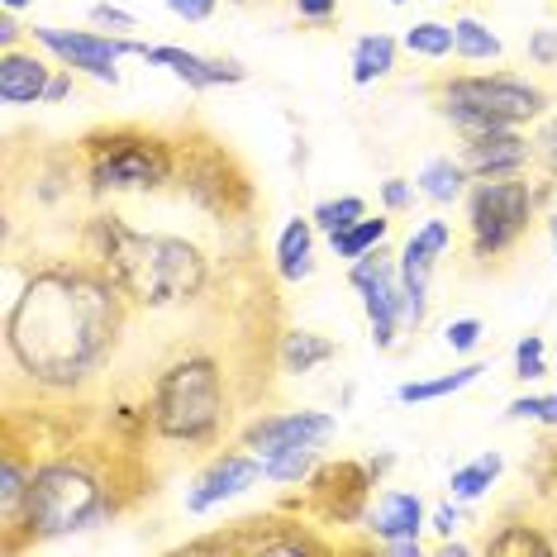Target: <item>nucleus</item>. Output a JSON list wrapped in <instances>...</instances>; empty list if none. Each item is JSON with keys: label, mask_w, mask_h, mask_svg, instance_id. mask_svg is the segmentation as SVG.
I'll list each match as a JSON object with an SVG mask.
<instances>
[{"label": "nucleus", "mask_w": 557, "mask_h": 557, "mask_svg": "<svg viewBox=\"0 0 557 557\" xmlns=\"http://www.w3.org/2000/svg\"><path fill=\"white\" fill-rule=\"evenodd\" d=\"M168 10L172 15H182V20H191V24H200V20H210L214 0H168Z\"/></svg>", "instance_id": "473e14b6"}, {"label": "nucleus", "mask_w": 557, "mask_h": 557, "mask_svg": "<svg viewBox=\"0 0 557 557\" xmlns=\"http://www.w3.org/2000/svg\"><path fill=\"white\" fill-rule=\"evenodd\" d=\"M91 244L96 258L106 262V276L134 306H176V300H191L206 286V258L186 238L138 234L120 214H96Z\"/></svg>", "instance_id": "f03ea898"}, {"label": "nucleus", "mask_w": 557, "mask_h": 557, "mask_svg": "<svg viewBox=\"0 0 557 557\" xmlns=\"http://www.w3.org/2000/svg\"><path fill=\"white\" fill-rule=\"evenodd\" d=\"M34 39H39L48 53H58L67 67H77V72H91L96 82H110L115 86L120 82V72H115V62L124 53H144V44H134V39H106V34H82V29H34Z\"/></svg>", "instance_id": "6e6552de"}, {"label": "nucleus", "mask_w": 557, "mask_h": 557, "mask_svg": "<svg viewBox=\"0 0 557 557\" xmlns=\"http://www.w3.org/2000/svg\"><path fill=\"white\" fill-rule=\"evenodd\" d=\"M120 296L110 276L53 268L29 276L10 306V352L34 382L72 386L106 358L120 329Z\"/></svg>", "instance_id": "f257e3e1"}, {"label": "nucleus", "mask_w": 557, "mask_h": 557, "mask_svg": "<svg viewBox=\"0 0 557 557\" xmlns=\"http://www.w3.org/2000/svg\"><path fill=\"white\" fill-rule=\"evenodd\" d=\"M382 238H386V220H358L352 230L334 234V252L338 258H348V262H358L362 252L382 248Z\"/></svg>", "instance_id": "a878e982"}, {"label": "nucleus", "mask_w": 557, "mask_h": 557, "mask_svg": "<svg viewBox=\"0 0 557 557\" xmlns=\"http://www.w3.org/2000/svg\"><path fill=\"white\" fill-rule=\"evenodd\" d=\"M486 372V367H458V372H443V376H429V382H405L396 391V400L400 405H424V400H443V396H453V391H462V386H472L476 376Z\"/></svg>", "instance_id": "aec40b11"}, {"label": "nucleus", "mask_w": 557, "mask_h": 557, "mask_svg": "<svg viewBox=\"0 0 557 557\" xmlns=\"http://www.w3.org/2000/svg\"><path fill=\"white\" fill-rule=\"evenodd\" d=\"M396 67V39H386V34H367L352 48V82L367 86L376 77H386V72Z\"/></svg>", "instance_id": "6ab92c4d"}, {"label": "nucleus", "mask_w": 557, "mask_h": 557, "mask_svg": "<svg viewBox=\"0 0 557 557\" xmlns=\"http://www.w3.org/2000/svg\"><path fill=\"white\" fill-rule=\"evenodd\" d=\"M310 244H314V220H290L282 238H276V272L286 282L310 276Z\"/></svg>", "instance_id": "f3484780"}, {"label": "nucleus", "mask_w": 557, "mask_h": 557, "mask_svg": "<svg viewBox=\"0 0 557 557\" xmlns=\"http://www.w3.org/2000/svg\"><path fill=\"white\" fill-rule=\"evenodd\" d=\"M453 44H458V53L472 58V62H486V58L500 53V39L481 20H458L453 24Z\"/></svg>", "instance_id": "bb28decb"}, {"label": "nucleus", "mask_w": 557, "mask_h": 557, "mask_svg": "<svg viewBox=\"0 0 557 557\" xmlns=\"http://www.w3.org/2000/svg\"><path fill=\"white\" fill-rule=\"evenodd\" d=\"M106 491L100 481L77 462H48L34 472L29 486V505H24V529L29 539H62L91 529L106 515Z\"/></svg>", "instance_id": "20e7f679"}, {"label": "nucleus", "mask_w": 557, "mask_h": 557, "mask_svg": "<svg viewBox=\"0 0 557 557\" xmlns=\"http://www.w3.org/2000/svg\"><path fill=\"white\" fill-rule=\"evenodd\" d=\"M443 110L467 134L515 129V124L534 120L543 110V91H534L529 82H510V77H458L443 91Z\"/></svg>", "instance_id": "39448f33"}, {"label": "nucleus", "mask_w": 557, "mask_h": 557, "mask_svg": "<svg viewBox=\"0 0 557 557\" xmlns=\"http://www.w3.org/2000/svg\"><path fill=\"white\" fill-rule=\"evenodd\" d=\"M462 182H467V168H462V162H453V158H434V162H424V172H420V191L429 200H438V206L458 200Z\"/></svg>", "instance_id": "4be33fe9"}, {"label": "nucleus", "mask_w": 557, "mask_h": 557, "mask_svg": "<svg viewBox=\"0 0 557 557\" xmlns=\"http://www.w3.org/2000/svg\"><path fill=\"white\" fill-rule=\"evenodd\" d=\"M529 210H534V191L524 182H515V176H481V186L472 191V238L481 258L510 248L524 234Z\"/></svg>", "instance_id": "0eeeda50"}, {"label": "nucleus", "mask_w": 557, "mask_h": 557, "mask_svg": "<svg viewBox=\"0 0 557 557\" xmlns=\"http://www.w3.org/2000/svg\"><path fill=\"white\" fill-rule=\"evenodd\" d=\"M434 529L443 539H453V529H458V510L453 505H443V510H434Z\"/></svg>", "instance_id": "4c0bfd02"}, {"label": "nucleus", "mask_w": 557, "mask_h": 557, "mask_svg": "<svg viewBox=\"0 0 557 557\" xmlns=\"http://www.w3.org/2000/svg\"><path fill=\"white\" fill-rule=\"evenodd\" d=\"M372 491V467L358 462H338L314 472V510H324L329 519H358Z\"/></svg>", "instance_id": "f8f14e48"}, {"label": "nucleus", "mask_w": 557, "mask_h": 557, "mask_svg": "<svg viewBox=\"0 0 557 557\" xmlns=\"http://www.w3.org/2000/svg\"><path fill=\"white\" fill-rule=\"evenodd\" d=\"M543 372H548V362H543V338L539 334L519 338V348H515V376H524V382H539Z\"/></svg>", "instance_id": "c756f323"}, {"label": "nucleus", "mask_w": 557, "mask_h": 557, "mask_svg": "<svg viewBox=\"0 0 557 557\" xmlns=\"http://www.w3.org/2000/svg\"><path fill=\"white\" fill-rule=\"evenodd\" d=\"M548 234H553V248H557V214H553V224H548Z\"/></svg>", "instance_id": "79ce46f5"}, {"label": "nucleus", "mask_w": 557, "mask_h": 557, "mask_svg": "<svg viewBox=\"0 0 557 557\" xmlns=\"http://www.w3.org/2000/svg\"><path fill=\"white\" fill-rule=\"evenodd\" d=\"M48 82H53L48 67L29 53H5V62H0V100L5 106H39Z\"/></svg>", "instance_id": "dca6fc26"}, {"label": "nucleus", "mask_w": 557, "mask_h": 557, "mask_svg": "<svg viewBox=\"0 0 557 557\" xmlns=\"http://www.w3.org/2000/svg\"><path fill=\"white\" fill-rule=\"evenodd\" d=\"M420 524H424V500L410 496V491H386L372 510V534L386 543L420 539Z\"/></svg>", "instance_id": "2eb2a0df"}, {"label": "nucleus", "mask_w": 557, "mask_h": 557, "mask_svg": "<svg viewBox=\"0 0 557 557\" xmlns=\"http://www.w3.org/2000/svg\"><path fill=\"white\" fill-rule=\"evenodd\" d=\"M29 486H34V472H24V462H20V458H5V467H0V515H5V524H10V529L24 524Z\"/></svg>", "instance_id": "412c9836"}, {"label": "nucleus", "mask_w": 557, "mask_h": 557, "mask_svg": "<svg viewBox=\"0 0 557 557\" xmlns=\"http://www.w3.org/2000/svg\"><path fill=\"white\" fill-rule=\"evenodd\" d=\"M220 410H224V386H220V367L210 358H182L162 372L153 391V429L176 443L210 438L214 424H220Z\"/></svg>", "instance_id": "7ed1b4c3"}, {"label": "nucleus", "mask_w": 557, "mask_h": 557, "mask_svg": "<svg viewBox=\"0 0 557 557\" xmlns=\"http://www.w3.org/2000/svg\"><path fill=\"white\" fill-rule=\"evenodd\" d=\"M391 5H400V0H391Z\"/></svg>", "instance_id": "c03bdc74"}, {"label": "nucleus", "mask_w": 557, "mask_h": 557, "mask_svg": "<svg viewBox=\"0 0 557 557\" xmlns=\"http://www.w3.org/2000/svg\"><path fill=\"white\" fill-rule=\"evenodd\" d=\"M405 48H410V53H420V58H448L458 44H453V29H448V24L424 20V24H414V29L405 34Z\"/></svg>", "instance_id": "cd10ccee"}, {"label": "nucleus", "mask_w": 557, "mask_h": 557, "mask_svg": "<svg viewBox=\"0 0 557 557\" xmlns=\"http://www.w3.org/2000/svg\"><path fill=\"white\" fill-rule=\"evenodd\" d=\"M486 548L496 553V557H510V553H553V543L539 539L529 524H505V534H496Z\"/></svg>", "instance_id": "c85d7f7f"}, {"label": "nucleus", "mask_w": 557, "mask_h": 557, "mask_svg": "<svg viewBox=\"0 0 557 557\" xmlns=\"http://www.w3.org/2000/svg\"><path fill=\"white\" fill-rule=\"evenodd\" d=\"M448 348L453 352H467V348H476V338H481V320H453L448 324Z\"/></svg>", "instance_id": "7c9ffc66"}, {"label": "nucleus", "mask_w": 557, "mask_h": 557, "mask_svg": "<svg viewBox=\"0 0 557 557\" xmlns=\"http://www.w3.org/2000/svg\"><path fill=\"white\" fill-rule=\"evenodd\" d=\"M329 358H334V344L320 338V334L296 329V334L282 338V372H290V376H306V372H314V367L329 362Z\"/></svg>", "instance_id": "a211bd4d"}, {"label": "nucleus", "mask_w": 557, "mask_h": 557, "mask_svg": "<svg viewBox=\"0 0 557 557\" xmlns=\"http://www.w3.org/2000/svg\"><path fill=\"white\" fill-rule=\"evenodd\" d=\"M91 20H96V24H110L115 34H120V29H134V15H124V10H115V5H96Z\"/></svg>", "instance_id": "72a5a7b5"}, {"label": "nucleus", "mask_w": 557, "mask_h": 557, "mask_svg": "<svg viewBox=\"0 0 557 557\" xmlns=\"http://www.w3.org/2000/svg\"><path fill=\"white\" fill-rule=\"evenodd\" d=\"M448 248V224L429 220L424 230H414V238L400 252V300H405V324L424 320V290H429V272H434L438 252Z\"/></svg>", "instance_id": "1a4fd4ad"}, {"label": "nucleus", "mask_w": 557, "mask_h": 557, "mask_svg": "<svg viewBox=\"0 0 557 557\" xmlns=\"http://www.w3.org/2000/svg\"><path fill=\"white\" fill-rule=\"evenodd\" d=\"M15 39H20V24L5 15V20H0V44H5V48H15Z\"/></svg>", "instance_id": "a19ab883"}, {"label": "nucleus", "mask_w": 557, "mask_h": 557, "mask_svg": "<svg viewBox=\"0 0 557 557\" xmlns=\"http://www.w3.org/2000/svg\"><path fill=\"white\" fill-rule=\"evenodd\" d=\"M67 96H72V77H53L44 91V100H67Z\"/></svg>", "instance_id": "ea45409f"}, {"label": "nucleus", "mask_w": 557, "mask_h": 557, "mask_svg": "<svg viewBox=\"0 0 557 557\" xmlns=\"http://www.w3.org/2000/svg\"><path fill=\"white\" fill-rule=\"evenodd\" d=\"M500 453H481L476 462H467V467H458V472H453V481H448V491L458 500H476V496H486L491 491V481L500 476Z\"/></svg>", "instance_id": "b1692460"}, {"label": "nucleus", "mask_w": 557, "mask_h": 557, "mask_svg": "<svg viewBox=\"0 0 557 557\" xmlns=\"http://www.w3.org/2000/svg\"><path fill=\"white\" fill-rule=\"evenodd\" d=\"M268 476V467H262L258 453H230V458H220L210 467L206 476L191 486V496H186V510L191 515H206L214 510V505H224V500H234V496H244L248 486H258V481Z\"/></svg>", "instance_id": "9b49d317"}, {"label": "nucleus", "mask_w": 557, "mask_h": 557, "mask_svg": "<svg viewBox=\"0 0 557 557\" xmlns=\"http://www.w3.org/2000/svg\"><path fill=\"white\" fill-rule=\"evenodd\" d=\"M524 162H529V138H519L515 129L467 134L462 168L472 172V176H515Z\"/></svg>", "instance_id": "ddd939ff"}, {"label": "nucleus", "mask_w": 557, "mask_h": 557, "mask_svg": "<svg viewBox=\"0 0 557 557\" xmlns=\"http://www.w3.org/2000/svg\"><path fill=\"white\" fill-rule=\"evenodd\" d=\"M262 467H268V481H282V486H290V481H306L314 467H320V443L282 448V453H272V458H262Z\"/></svg>", "instance_id": "5701e85b"}, {"label": "nucleus", "mask_w": 557, "mask_h": 557, "mask_svg": "<svg viewBox=\"0 0 557 557\" xmlns=\"http://www.w3.org/2000/svg\"><path fill=\"white\" fill-rule=\"evenodd\" d=\"M539 424H557V391L553 396H539Z\"/></svg>", "instance_id": "58836bf2"}, {"label": "nucleus", "mask_w": 557, "mask_h": 557, "mask_svg": "<svg viewBox=\"0 0 557 557\" xmlns=\"http://www.w3.org/2000/svg\"><path fill=\"white\" fill-rule=\"evenodd\" d=\"M172 176V153L148 134H110L91 148L96 191H153Z\"/></svg>", "instance_id": "423d86ee"}, {"label": "nucleus", "mask_w": 557, "mask_h": 557, "mask_svg": "<svg viewBox=\"0 0 557 557\" xmlns=\"http://www.w3.org/2000/svg\"><path fill=\"white\" fill-rule=\"evenodd\" d=\"M334 434V420L320 410H290V414H268L244 434V448L258 458H272L282 448H300V443H324Z\"/></svg>", "instance_id": "9d476101"}, {"label": "nucleus", "mask_w": 557, "mask_h": 557, "mask_svg": "<svg viewBox=\"0 0 557 557\" xmlns=\"http://www.w3.org/2000/svg\"><path fill=\"white\" fill-rule=\"evenodd\" d=\"M138 58H148V62H158V67H168L172 77H182L186 86H196V91H206V86H234V82H244L248 72L238 67V62H224V58H200V53H186V48H148L144 44V53Z\"/></svg>", "instance_id": "4468645a"}, {"label": "nucleus", "mask_w": 557, "mask_h": 557, "mask_svg": "<svg viewBox=\"0 0 557 557\" xmlns=\"http://www.w3.org/2000/svg\"><path fill=\"white\" fill-rule=\"evenodd\" d=\"M310 220H314V230H324L329 238H334V234L352 230L358 220H367V206H362L358 196H338V200H324V206L314 210Z\"/></svg>", "instance_id": "393cba45"}, {"label": "nucleus", "mask_w": 557, "mask_h": 557, "mask_svg": "<svg viewBox=\"0 0 557 557\" xmlns=\"http://www.w3.org/2000/svg\"><path fill=\"white\" fill-rule=\"evenodd\" d=\"M529 58L543 62V67H548V62H557V29H539L534 39H529Z\"/></svg>", "instance_id": "2f4dec72"}, {"label": "nucleus", "mask_w": 557, "mask_h": 557, "mask_svg": "<svg viewBox=\"0 0 557 557\" xmlns=\"http://www.w3.org/2000/svg\"><path fill=\"white\" fill-rule=\"evenodd\" d=\"M296 10L306 20H329V15H334V0H296Z\"/></svg>", "instance_id": "e433bc0d"}, {"label": "nucleus", "mask_w": 557, "mask_h": 557, "mask_svg": "<svg viewBox=\"0 0 557 557\" xmlns=\"http://www.w3.org/2000/svg\"><path fill=\"white\" fill-rule=\"evenodd\" d=\"M382 200H386L391 210H405V206H410V186H405L400 176H396V182H386V186H382Z\"/></svg>", "instance_id": "f704fd0d"}, {"label": "nucleus", "mask_w": 557, "mask_h": 557, "mask_svg": "<svg viewBox=\"0 0 557 557\" xmlns=\"http://www.w3.org/2000/svg\"><path fill=\"white\" fill-rule=\"evenodd\" d=\"M539 153H543V162H548V168L557 172V120H553L548 129L539 134Z\"/></svg>", "instance_id": "c9c22d12"}, {"label": "nucleus", "mask_w": 557, "mask_h": 557, "mask_svg": "<svg viewBox=\"0 0 557 557\" xmlns=\"http://www.w3.org/2000/svg\"><path fill=\"white\" fill-rule=\"evenodd\" d=\"M5 5H10V10H20V5H29V0H5Z\"/></svg>", "instance_id": "37998d69"}]
</instances>
